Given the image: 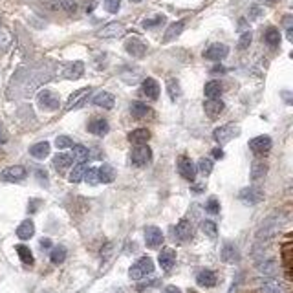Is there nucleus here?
<instances>
[{"instance_id":"43","label":"nucleus","mask_w":293,"mask_h":293,"mask_svg":"<svg viewBox=\"0 0 293 293\" xmlns=\"http://www.w3.org/2000/svg\"><path fill=\"white\" fill-rule=\"evenodd\" d=\"M165 22V17L163 15H156L154 18H145L143 20V28L145 30H152V28H156V26H159V24Z\"/></svg>"},{"instance_id":"21","label":"nucleus","mask_w":293,"mask_h":293,"mask_svg":"<svg viewBox=\"0 0 293 293\" xmlns=\"http://www.w3.org/2000/svg\"><path fill=\"white\" fill-rule=\"evenodd\" d=\"M141 90L149 99H158L159 97V85H158V81L152 79V77H147V79L143 81Z\"/></svg>"},{"instance_id":"3","label":"nucleus","mask_w":293,"mask_h":293,"mask_svg":"<svg viewBox=\"0 0 293 293\" xmlns=\"http://www.w3.org/2000/svg\"><path fill=\"white\" fill-rule=\"evenodd\" d=\"M238 200L246 206H257L264 200V190L260 187H255V185H249L246 189H242L238 192Z\"/></svg>"},{"instance_id":"28","label":"nucleus","mask_w":293,"mask_h":293,"mask_svg":"<svg viewBox=\"0 0 293 293\" xmlns=\"http://www.w3.org/2000/svg\"><path fill=\"white\" fill-rule=\"evenodd\" d=\"M30 154H32L33 158H37V159H44L46 156H50V143H48V141L35 143L32 149H30Z\"/></svg>"},{"instance_id":"37","label":"nucleus","mask_w":293,"mask_h":293,"mask_svg":"<svg viewBox=\"0 0 293 293\" xmlns=\"http://www.w3.org/2000/svg\"><path fill=\"white\" fill-rule=\"evenodd\" d=\"M17 253H18V257H20V260L26 264V266H32L33 264V255L32 251H30V247H26V246H17Z\"/></svg>"},{"instance_id":"23","label":"nucleus","mask_w":293,"mask_h":293,"mask_svg":"<svg viewBox=\"0 0 293 293\" xmlns=\"http://www.w3.org/2000/svg\"><path fill=\"white\" fill-rule=\"evenodd\" d=\"M204 110H206V114L209 116V118L214 119L222 114L224 103L220 101V99H207L206 103H204Z\"/></svg>"},{"instance_id":"31","label":"nucleus","mask_w":293,"mask_h":293,"mask_svg":"<svg viewBox=\"0 0 293 293\" xmlns=\"http://www.w3.org/2000/svg\"><path fill=\"white\" fill-rule=\"evenodd\" d=\"M268 172V165L264 161H255L253 167H251V180L253 182H259V180H264V176Z\"/></svg>"},{"instance_id":"50","label":"nucleus","mask_w":293,"mask_h":293,"mask_svg":"<svg viewBox=\"0 0 293 293\" xmlns=\"http://www.w3.org/2000/svg\"><path fill=\"white\" fill-rule=\"evenodd\" d=\"M292 22H293L292 15H286V17H284V28H286V35H288V40H293V33H292Z\"/></svg>"},{"instance_id":"52","label":"nucleus","mask_w":293,"mask_h":293,"mask_svg":"<svg viewBox=\"0 0 293 293\" xmlns=\"http://www.w3.org/2000/svg\"><path fill=\"white\" fill-rule=\"evenodd\" d=\"M2 143H8V132H6V128L2 127V123H0V145Z\"/></svg>"},{"instance_id":"6","label":"nucleus","mask_w":293,"mask_h":293,"mask_svg":"<svg viewBox=\"0 0 293 293\" xmlns=\"http://www.w3.org/2000/svg\"><path fill=\"white\" fill-rule=\"evenodd\" d=\"M26 169L20 165H11L8 169H4L2 172H0V180L2 182H9V183H17V182H22L24 178H26Z\"/></svg>"},{"instance_id":"16","label":"nucleus","mask_w":293,"mask_h":293,"mask_svg":"<svg viewBox=\"0 0 293 293\" xmlns=\"http://www.w3.org/2000/svg\"><path fill=\"white\" fill-rule=\"evenodd\" d=\"M85 73V64L81 61H75V63L66 64L63 68V77L64 79H79L81 75Z\"/></svg>"},{"instance_id":"57","label":"nucleus","mask_w":293,"mask_h":293,"mask_svg":"<svg viewBox=\"0 0 293 293\" xmlns=\"http://www.w3.org/2000/svg\"><path fill=\"white\" fill-rule=\"evenodd\" d=\"M211 71H213V73H224L225 70H224V66H214V68H213Z\"/></svg>"},{"instance_id":"60","label":"nucleus","mask_w":293,"mask_h":293,"mask_svg":"<svg viewBox=\"0 0 293 293\" xmlns=\"http://www.w3.org/2000/svg\"><path fill=\"white\" fill-rule=\"evenodd\" d=\"M271 2H275V0H271Z\"/></svg>"},{"instance_id":"45","label":"nucleus","mask_w":293,"mask_h":293,"mask_svg":"<svg viewBox=\"0 0 293 293\" xmlns=\"http://www.w3.org/2000/svg\"><path fill=\"white\" fill-rule=\"evenodd\" d=\"M85 180H86L88 185H97V183H99V178H97V169L90 167L88 171H85Z\"/></svg>"},{"instance_id":"7","label":"nucleus","mask_w":293,"mask_h":293,"mask_svg":"<svg viewBox=\"0 0 293 293\" xmlns=\"http://www.w3.org/2000/svg\"><path fill=\"white\" fill-rule=\"evenodd\" d=\"M44 4L52 11H66V13H75L79 8L75 0H44Z\"/></svg>"},{"instance_id":"48","label":"nucleus","mask_w":293,"mask_h":293,"mask_svg":"<svg viewBox=\"0 0 293 293\" xmlns=\"http://www.w3.org/2000/svg\"><path fill=\"white\" fill-rule=\"evenodd\" d=\"M55 147L57 149H68V147H73V141L68 136H59L55 139Z\"/></svg>"},{"instance_id":"56","label":"nucleus","mask_w":293,"mask_h":293,"mask_svg":"<svg viewBox=\"0 0 293 293\" xmlns=\"http://www.w3.org/2000/svg\"><path fill=\"white\" fill-rule=\"evenodd\" d=\"M211 154H213V156H214L216 159H222V158H224V151H222V149H214V151L211 152Z\"/></svg>"},{"instance_id":"38","label":"nucleus","mask_w":293,"mask_h":293,"mask_svg":"<svg viewBox=\"0 0 293 293\" xmlns=\"http://www.w3.org/2000/svg\"><path fill=\"white\" fill-rule=\"evenodd\" d=\"M85 171H86L85 163H77V165L73 167V171L70 172V182L71 183H79L81 180H83V176H85Z\"/></svg>"},{"instance_id":"32","label":"nucleus","mask_w":293,"mask_h":293,"mask_svg":"<svg viewBox=\"0 0 293 293\" xmlns=\"http://www.w3.org/2000/svg\"><path fill=\"white\" fill-rule=\"evenodd\" d=\"M280 32H278L277 28H268L266 33H264V40H266V44H270L271 48H277L280 44Z\"/></svg>"},{"instance_id":"47","label":"nucleus","mask_w":293,"mask_h":293,"mask_svg":"<svg viewBox=\"0 0 293 293\" xmlns=\"http://www.w3.org/2000/svg\"><path fill=\"white\" fill-rule=\"evenodd\" d=\"M104 9L108 13H118L121 9V0H104Z\"/></svg>"},{"instance_id":"39","label":"nucleus","mask_w":293,"mask_h":293,"mask_svg":"<svg viewBox=\"0 0 293 293\" xmlns=\"http://www.w3.org/2000/svg\"><path fill=\"white\" fill-rule=\"evenodd\" d=\"M50 259L53 264H63L64 259H66V249L63 246H57L52 249V255H50Z\"/></svg>"},{"instance_id":"55","label":"nucleus","mask_w":293,"mask_h":293,"mask_svg":"<svg viewBox=\"0 0 293 293\" xmlns=\"http://www.w3.org/2000/svg\"><path fill=\"white\" fill-rule=\"evenodd\" d=\"M163 293H182V290L176 288V286H167L165 290H163Z\"/></svg>"},{"instance_id":"51","label":"nucleus","mask_w":293,"mask_h":293,"mask_svg":"<svg viewBox=\"0 0 293 293\" xmlns=\"http://www.w3.org/2000/svg\"><path fill=\"white\" fill-rule=\"evenodd\" d=\"M262 13H264V11H262V9L259 8V6H253V8L249 9V18H259V17H260Z\"/></svg>"},{"instance_id":"44","label":"nucleus","mask_w":293,"mask_h":293,"mask_svg":"<svg viewBox=\"0 0 293 293\" xmlns=\"http://www.w3.org/2000/svg\"><path fill=\"white\" fill-rule=\"evenodd\" d=\"M9 44H11V33H9L4 26H0V48H2V50H8Z\"/></svg>"},{"instance_id":"12","label":"nucleus","mask_w":293,"mask_h":293,"mask_svg":"<svg viewBox=\"0 0 293 293\" xmlns=\"http://www.w3.org/2000/svg\"><path fill=\"white\" fill-rule=\"evenodd\" d=\"M92 94V88H81V90H77V92H73V94L68 97V103H66V110H71V108H77V106H81V104L86 101V97Z\"/></svg>"},{"instance_id":"35","label":"nucleus","mask_w":293,"mask_h":293,"mask_svg":"<svg viewBox=\"0 0 293 293\" xmlns=\"http://www.w3.org/2000/svg\"><path fill=\"white\" fill-rule=\"evenodd\" d=\"M71 163H73V158H71L70 154H57L55 158H53V165H55V169H59V171L68 169Z\"/></svg>"},{"instance_id":"54","label":"nucleus","mask_w":293,"mask_h":293,"mask_svg":"<svg viewBox=\"0 0 293 293\" xmlns=\"http://www.w3.org/2000/svg\"><path fill=\"white\" fill-rule=\"evenodd\" d=\"M40 247H42V249H50V247H52V240H50V238H42V240H40Z\"/></svg>"},{"instance_id":"30","label":"nucleus","mask_w":293,"mask_h":293,"mask_svg":"<svg viewBox=\"0 0 293 293\" xmlns=\"http://www.w3.org/2000/svg\"><path fill=\"white\" fill-rule=\"evenodd\" d=\"M222 90L224 88L218 81H209L206 85V88H204V94H206V97H209V99H218L220 94H222Z\"/></svg>"},{"instance_id":"59","label":"nucleus","mask_w":293,"mask_h":293,"mask_svg":"<svg viewBox=\"0 0 293 293\" xmlns=\"http://www.w3.org/2000/svg\"><path fill=\"white\" fill-rule=\"evenodd\" d=\"M189 293H196V292H194V290H192V292H189Z\"/></svg>"},{"instance_id":"40","label":"nucleus","mask_w":293,"mask_h":293,"mask_svg":"<svg viewBox=\"0 0 293 293\" xmlns=\"http://www.w3.org/2000/svg\"><path fill=\"white\" fill-rule=\"evenodd\" d=\"M202 231H204L209 238H216V235H218L216 224H214L213 220H204V222H202Z\"/></svg>"},{"instance_id":"11","label":"nucleus","mask_w":293,"mask_h":293,"mask_svg":"<svg viewBox=\"0 0 293 293\" xmlns=\"http://www.w3.org/2000/svg\"><path fill=\"white\" fill-rule=\"evenodd\" d=\"M227 53H229V48L225 46V44L214 42V44H211V46L204 52V57L209 59V61H222V59L227 57Z\"/></svg>"},{"instance_id":"33","label":"nucleus","mask_w":293,"mask_h":293,"mask_svg":"<svg viewBox=\"0 0 293 293\" xmlns=\"http://www.w3.org/2000/svg\"><path fill=\"white\" fill-rule=\"evenodd\" d=\"M259 293H282V288H280V284H278L277 280L268 278V280H262Z\"/></svg>"},{"instance_id":"15","label":"nucleus","mask_w":293,"mask_h":293,"mask_svg":"<svg viewBox=\"0 0 293 293\" xmlns=\"http://www.w3.org/2000/svg\"><path fill=\"white\" fill-rule=\"evenodd\" d=\"M108 130H110V125H108V121L103 118L92 119V121L88 123V132L94 136H99V138H103V136L108 134Z\"/></svg>"},{"instance_id":"10","label":"nucleus","mask_w":293,"mask_h":293,"mask_svg":"<svg viewBox=\"0 0 293 293\" xmlns=\"http://www.w3.org/2000/svg\"><path fill=\"white\" fill-rule=\"evenodd\" d=\"M249 149L255 152V154H268L271 151V138L270 136H257L249 141Z\"/></svg>"},{"instance_id":"17","label":"nucleus","mask_w":293,"mask_h":293,"mask_svg":"<svg viewBox=\"0 0 293 293\" xmlns=\"http://www.w3.org/2000/svg\"><path fill=\"white\" fill-rule=\"evenodd\" d=\"M257 270H259V273H262V275L273 277V275H277L278 264L275 259H262V260L257 262Z\"/></svg>"},{"instance_id":"20","label":"nucleus","mask_w":293,"mask_h":293,"mask_svg":"<svg viewBox=\"0 0 293 293\" xmlns=\"http://www.w3.org/2000/svg\"><path fill=\"white\" fill-rule=\"evenodd\" d=\"M158 260H159V266H161V270L169 271L171 268H172V266H174V262H176L174 249H171V247H165V249H163V251L159 253Z\"/></svg>"},{"instance_id":"25","label":"nucleus","mask_w":293,"mask_h":293,"mask_svg":"<svg viewBox=\"0 0 293 293\" xmlns=\"http://www.w3.org/2000/svg\"><path fill=\"white\" fill-rule=\"evenodd\" d=\"M149 139H151V132L147 128H136L128 134V141L134 145H147Z\"/></svg>"},{"instance_id":"49","label":"nucleus","mask_w":293,"mask_h":293,"mask_svg":"<svg viewBox=\"0 0 293 293\" xmlns=\"http://www.w3.org/2000/svg\"><path fill=\"white\" fill-rule=\"evenodd\" d=\"M206 209L209 211L211 214H218L220 213V206H218V200L216 198H209V202H207Z\"/></svg>"},{"instance_id":"24","label":"nucleus","mask_w":293,"mask_h":293,"mask_svg":"<svg viewBox=\"0 0 293 293\" xmlns=\"http://www.w3.org/2000/svg\"><path fill=\"white\" fill-rule=\"evenodd\" d=\"M183 28H185V20H176V22H172L167 28L165 35H163V42H171V40H174L176 37H180Z\"/></svg>"},{"instance_id":"18","label":"nucleus","mask_w":293,"mask_h":293,"mask_svg":"<svg viewBox=\"0 0 293 293\" xmlns=\"http://www.w3.org/2000/svg\"><path fill=\"white\" fill-rule=\"evenodd\" d=\"M174 237L180 242H185V240L192 238V224L189 220H180L174 227Z\"/></svg>"},{"instance_id":"9","label":"nucleus","mask_w":293,"mask_h":293,"mask_svg":"<svg viewBox=\"0 0 293 293\" xmlns=\"http://www.w3.org/2000/svg\"><path fill=\"white\" fill-rule=\"evenodd\" d=\"M125 50H127L128 55L132 57H143L147 53V44L143 42L139 37H130V39L125 40Z\"/></svg>"},{"instance_id":"22","label":"nucleus","mask_w":293,"mask_h":293,"mask_svg":"<svg viewBox=\"0 0 293 293\" xmlns=\"http://www.w3.org/2000/svg\"><path fill=\"white\" fill-rule=\"evenodd\" d=\"M92 103H94L95 106H103L106 110H110L112 106H114V103H116V97H114L110 92H99V94L94 95Z\"/></svg>"},{"instance_id":"53","label":"nucleus","mask_w":293,"mask_h":293,"mask_svg":"<svg viewBox=\"0 0 293 293\" xmlns=\"http://www.w3.org/2000/svg\"><path fill=\"white\" fill-rule=\"evenodd\" d=\"M112 244H106V246L103 247V249H101V257H104V259H106V257H108V255H110V251H112Z\"/></svg>"},{"instance_id":"14","label":"nucleus","mask_w":293,"mask_h":293,"mask_svg":"<svg viewBox=\"0 0 293 293\" xmlns=\"http://www.w3.org/2000/svg\"><path fill=\"white\" fill-rule=\"evenodd\" d=\"M125 33V26L121 22H110L106 24L103 30L99 32V37H103V39H118Z\"/></svg>"},{"instance_id":"26","label":"nucleus","mask_w":293,"mask_h":293,"mask_svg":"<svg viewBox=\"0 0 293 293\" xmlns=\"http://www.w3.org/2000/svg\"><path fill=\"white\" fill-rule=\"evenodd\" d=\"M35 235V225H33L32 220H24L18 227H17V237L20 240H30V238Z\"/></svg>"},{"instance_id":"19","label":"nucleus","mask_w":293,"mask_h":293,"mask_svg":"<svg viewBox=\"0 0 293 293\" xmlns=\"http://www.w3.org/2000/svg\"><path fill=\"white\" fill-rule=\"evenodd\" d=\"M130 114H132V118L136 119H147V118H152V108L147 106L145 103L134 101V103L130 104Z\"/></svg>"},{"instance_id":"34","label":"nucleus","mask_w":293,"mask_h":293,"mask_svg":"<svg viewBox=\"0 0 293 293\" xmlns=\"http://www.w3.org/2000/svg\"><path fill=\"white\" fill-rule=\"evenodd\" d=\"M222 260L224 262H237L238 260V249L235 244H225L222 247Z\"/></svg>"},{"instance_id":"58","label":"nucleus","mask_w":293,"mask_h":293,"mask_svg":"<svg viewBox=\"0 0 293 293\" xmlns=\"http://www.w3.org/2000/svg\"><path fill=\"white\" fill-rule=\"evenodd\" d=\"M128 2H134V4H139V2H143V0H128Z\"/></svg>"},{"instance_id":"2","label":"nucleus","mask_w":293,"mask_h":293,"mask_svg":"<svg viewBox=\"0 0 293 293\" xmlns=\"http://www.w3.org/2000/svg\"><path fill=\"white\" fill-rule=\"evenodd\" d=\"M152 159V151L149 145H136L132 152H130V161L136 167H145L149 165Z\"/></svg>"},{"instance_id":"8","label":"nucleus","mask_w":293,"mask_h":293,"mask_svg":"<svg viewBox=\"0 0 293 293\" xmlns=\"http://www.w3.org/2000/svg\"><path fill=\"white\" fill-rule=\"evenodd\" d=\"M178 171H180L182 178H185L187 182H194V178H196V167L190 161V158L180 156V158H178Z\"/></svg>"},{"instance_id":"29","label":"nucleus","mask_w":293,"mask_h":293,"mask_svg":"<svg viewBox=\"0 0 293 293\" xmlns=\"http://www.w3.org/2000/svg\"><path fill=\"white\" fill-rule=\"evenodd\" d=\"M97 178H99V182L101 183H112L114 182V178H116L114 167H110V165L99 167V169H97Z\"/></svg>"},{"instance_id":"42","label":"nucleus","mask_w":293,"mask_h":293,"mask_svg":"<svg viewBox=\"0 0 293 293\" xmlns=\"http://www.w3.org/2000/svg\"><path fill=\"white\" fill-rule=\"evenodd\" d=\"M198 171L204 176H209L211 172H213V161H211L209 158H202L198 161Z\"/></svg>"},{"instance_id":"13","label":"nucleus","mask_w":293,"mask_h":293,"mask_svg":"<svg viewBox=\"0 0 293 293\" xmlns=\"http://www.w3.org/2000/svg\"><path fill=\"white\" fill-rule=\"evenodd\" d=\"M145 242H147V246L149 247H159L163 244V233L161 229H158L156 225H149L147 229H145Z\"/></svg>"},{"instance_id":"1","label":"nucleus","mask_w":293,"mask_h":293,"mask_svg":"<svg viewBox=\"0 0 293 293\" xmlns=\"http://www.w3.org/2000/svg\"><path fill=\"white\" fill-rule=\"evenodd\" d=\"M152 271H154V262H152V259L143 257V259H139V260L128 270V277L132 278V280H141L143 277L151 275Z\"/></svg>"},{"instance_id":"36","label":"nucleus","mask_w":293,"mask_h":293,"mask_svg":"<svg viewBox=\"0 0 293 293\" xmlns=\"http://www.w3.org/2000/svg\"><path fill=\"white\" fill-rule=\"evenodd\" d=\"M167 92H169V97L176 101L180 95H182V88H180V83L176 79H169L167 81Z\"/></svg>"},{"instance_id":"41","label":"nucleus","mask_w":293,"mask_h":293,"mask_svg":"<svg viewBox=\"0 0 293 293\" xmlns=\"http://www.w3.org/2000/svg\"><path fill=\"white\" fill-rule=\"evenodd\" d=\"M73 158L77 159L79 163H85L88 159V149L83 145H73Z\"/></svg>"},{"instance_id":"46","label":"nucleus","mask_w":293,"mask_h":293,"mask_svg":"<svg viewBox=\"0 0 293 293\" xmlns=\"http://www.w3.org/2000/svg\"><path fill=\"white\" fill-rule=\"evenodd\" d=\"M251 39H253L251 32L242 33V37L238 39V50H247V48H249V44H251Z\"/></svg>"},{"instance_id":"27","label":"nucleus","mask_w":293,"mask_h":293,"mask_svg":"<svg viewBox=\"0 0 293 293\" xmlns=\"http://www.w3.org/2000/svg\"><path fill=\"white\" fill-rule=\"evenodd\" d=\"M196 282H198L202 288H213V286L216 284V275H214L213 271L204 270L196 275Z\"/></svg>"},{"instance_id":"4","label":"nucleus","mask_w":293,"mask_h":293,"mask_svg":"<svg viewBox=\"0 0 293 293\" xmlns=\"http://www.w3.org/2000/svg\"><path fill=\"white\" fill-rule=\"evenodd\" d=\"M240 134V127L235 125V123H227V125H222V127H218L214 130V141L220 143V145H225V143H229L235 136Z\"/></svg>"},{"instance_id":"5","label":"nucleus","mask_w":293,"mask_h":293,"mask_svg":"<svg viewBox=\"0 0 293 293\" xmlns=\"http://www.w3.org/2000/svg\"><path fill=\"white\" fill-rule=\"evenodd\" d=\"M37 103H39L40 108L44 110H57L61 106V101H59V95L53 94L52 90H40L39 95H37Z\"/></svg>"}]
</instances>
